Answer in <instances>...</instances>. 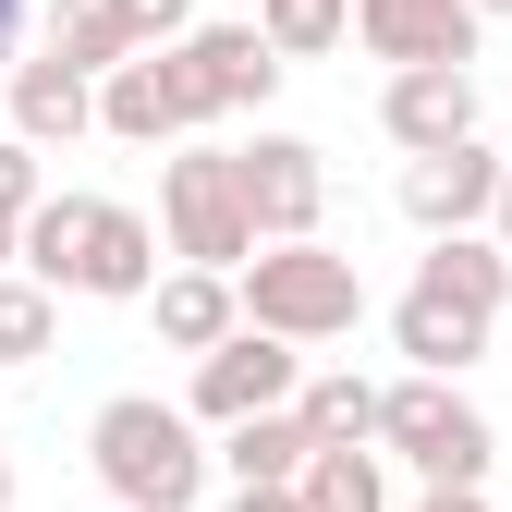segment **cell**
<instances>
[{"instance_id":"obj_22","label":"cell","mask_w":512,"mask_h":512,"mask_svg":"<svg viewBox=\"0 0 512 512\" xmlns=\"http://www.w3.org/2000/svg\"><path fill=\"white\" fill-rule=\"evenodd\" d=\"M61 342V305L25 281V269H0V366H25V354H49Z\"/></svg>"},{"instance_id":"obj_7","label":"cell","mask_w":512,"mask_h":512,"mask_svg":"<svg viewBox=\"0 0 512 512\" xmlns=\"http://www.w3.org/2000/svg\"><path fill=\"white\" fill-rule=\"evenodd\" d=\"M232 183H244L256 244H317V208H330V159H317L305 135H256V147H232Z\"/></svg>"},{"instance_id":"obj_15","label":"cell","mask_w":512,"mask_h":512,"mask_svg":"<svg viewBox=\"0 0 512 512\" xmlns=\"http://www.w3.org/2000/svg\"><path fill=\"white\" fill-rule=\"evenodd\" d=\"M208 464H232V488H293L305 464H317V439L293 427V403L281 415H244V427H220V452Z\"/></svg>"},{"instance_id":"obj_19","label":"cell","mask_w":512,"mask_h":512,"mask_svg":"<svg viewBox=\"0 0 512 512\" xmlns=\"http://www.w3.org/2000/svg\"><path fill=\"white\" fill-rule=\"evenodd\" d=\"M427 293H452V305H476V317H500L512 305V256L488 244V232H452V244H427V269H415Z\"/></svg>"},{"instance_id":"obj_24","label":"cell","mask_w":512,"mask_h":512,"mask_svg":"<svg viewBox=\"0 0 512 512\" xmlns=\"http://www.w3.org/2000/svg\"><path fill=\"white\" fill-rule=\"evenodd\" d=\"M49 196V183H37V147H13V135H0V220H25Z\"/></svg>"},{"instance_id":"obj_18","label":"cell","mask_w":512,"mask_h":512,"mask_svg":"<svg viewBox=\"0 0 512 512\" xmlns=\"http://www.w3.org/2000/svg\"><path fill=\"white\" fill-rule=\"evenodd\" d=\"M293 427L317 439V452H366V439H378V378H354V366L305 378V391H293Z\"/></svg>"},{"instance_id":"obj_1","label":"cell","mask_w":512,"mask_h":512,"mask_svg":"<svg viewBox=\"0 0 512 512\" xmlns=\"http://www.w3.org/2000/svg\"><path fill=\"white\" fill-rule=\"evenodd\" d=\"M13 269L61 305V293H98V305H147L159 293V232L122 208V196H37L13 220Z\"/></svg>"},{"instance_id":"obj_17","label":"cell","mask_w":512,"mask_h":512,"mask_svg":"<svg viewBox=\"0 0 512 512\" xmlns=\"http://www.w3.org/2000/svg\"><path fill=\"white\" fill-rule=\"evenodd\" d=\"M98 135H122V147H183V110H171V86H159V61L98 74Z\"/></svg>"},{"instance_id":"obj_13","label":"cell","mask_w":512,"mask_h":512,"mask_svg":"<svg viewBox=\"0 0 512 512\" xmlns=\"http://www.w3.org/2000/svg\"><path fill=\"white\" fill-rule=\"evenodd\" d=\"M0 86H13V147H74V135H98V86H74L49 49L13 61Z\"/></svg>"},{"instance_id":"obj_9","label":"cell","mask_w":512,"mask_h":512,"mask_svg":"<svg viewBox=\"0 0 512 512\" xmlns=\"http://www.w3.org/2000/svg\"><path fill=\"white\" fill-rule=\"evenodd\" d=\"M354 37L391 74H476V13L464 0H354Z\"/></svg>"},{"instance_id":"obj_30","label":"cell","mask_w":512,"mask_h":512,"mask_svg":"<svg viewBox=\"0 0 512 512\" xmlns=\"http://www.w3.org/2000/svg\"><path fill=\"white\" fill-rule=\"evenodd\" d=\"M0 269H13V220H0Z\"/></svg>"},{"instance_id":"obj_23","label":"cell","mask_w":512,"mask_h":512,"mask_svg":"<svg viewBox=\"0 0 512 512\" xmlns=\"http://www.w3.org/2000/svg\"><path fill=\"white\" fill-rule=\"evenodd\" d=\"M122 13V37L135 49H171V37H196V0H110Z\"/></svg>"},{"instance_id":"obj_20","label":"cell","mask_w":512,"mask_h":512,"mask_svg":"<svg viewBox=\"0 0 512 512\" xmlns=\"http://www.w3.org/2000/svg\"><path fill=\"white\" fill-rule=\"evenodd\" d=\"M293 512H391V476H378V452H317L293 476Z\"/></svg>"},{"instance_id":"obj_14","label":"cell","mask_w":512,"mask_h":512,"mask_svg":"<svg viewBox=\"0 0 512 512\" xmlns=\"http://www.w3.org/2000/svg\"><path fill=\"white\" fill-rule=\"evenodd\" d=\"M147 317H159V342H171V354H220V342L244 330V317H232V281H220V269H171V281L147 293Z\"/></svg>"},{"instance_id":"obj_3","label":"cell","mask_w":512,"mask_h":512,"mask_svg":"<svg viewBox=\"0 0 512 512\" xmlns=\"http://www.w3.org/2000/svg\"><path fill=\"white\" fill-rule=\"evenodd\" d=\"M232 317L244 330H269V342H342L354 317H366V269L330 244H269V256H244L232 269Z\"/></svg>"},{"instance_id":"obj_8","label":"cell","mask_w":512,"mask_h":512,"mask_svg":"<svg viewBox=\"0 0 512 512\" xmlns=\"http://www.w3.org/2000/svg\"><path fill=\"white\" fill-rule=\"evenodd\" d=\"M293 391H305V354L269 342V330H232L220 354H196V403L183 415L196 427H244V415H281Z\"/></svg>"},{"instance_id":"obj_4","label":"cell","mask_w":512,"mask_h":512,"mask_svg":"<svg viewBox=\"0 0 512 512\" xmlns=\"http://www.w3.org/2000/svg\"><path fill=\"white\" fill-rule=\"evenodd\" d=\"M378 452L391 464H415L427 488H488V415L452 391V378H391V391H378Z\"/></svg>"},{"instance_id":"obj_25","label":"cell","mask_w":512,"mask_h":512,"mask_svg":"<svg viewBox=\"0 0 512 512\" xmlns=\"http://www.w3.org/2000/svg\"><path fill=\"white\" fill-rule=\"evenodd\" d=\"M488 244L512 256V171H500V196H488Z\"/></svg>"},{"instance_id":"obj_29","label":"cell","mask_w":512,"mask_h":512,"mask_svg":"<svg viewBox=\"0 0 512 512\" xmlns=\"http://www.w3.org/2000/svg\"><path fill=\"white\" fill-rule=\"evenodd\" d=\"M464 13H476V25H488V13H512V0H464Z\"/></svg>"},{"instance_id":"obj_6","label":"cell","mask_w":512,"mask_h":512,"mask_svg":"<svg viewBox=\"0 0 512 512\" xmlns=\"http://www.w3.org/2000/svg\"><path fill=\"white\" fill-rule=\"evenodd\" d=\"M147 61H159V86L183 110V135H208V122H232V110H269V86H281V61H269L256 25H196V37H171Z\"/></svg>"},{"instance_id":"obj_28","label":"cell","mask_w":512,"mask_h":512,"mask_svg":"<svg viewBox=\"0 0 512 512\" xmlns=\"http://www.w3.org/2000/svg\"><path fill=\"white\" fill-rule=\"evenodd\" d=\"M13 37H25V0H0V74H13Z\"/></svg>"},{"instance_id":"obj_21","label":"cell","mask_w":512,"mask_h":512,"mask_svg":"<svg viewBox=\"0 0 512 512\" xmlns=\"http://www.w3.org/2000/svg\"><path fill=\"white\" fill-rule=\"evenodd\" d=\"M256 37H269V61H317L354 37V0H256Z\"/></svg>"},{"instance_id":"obj_31","label":"cell","mask_w":512,"mask_h":512,"mask_svg":"<svg viewBox=\"0 0 512 512\" xmlns=\"http://www.w3.org/2000/svg\"><path fill=\"white\" fill-rule=\"evenodd\" d=\"M0 512H13V464H0Z\"/></svg>"},{"instance_id":"obj_16","label":"cell","mask_w":512,"mask_h":512,"mask_svg":"<svg viewBox=\"0 0 512 512\" xmlns=\"http://www.w3.org/2000/svg\"><path fill=\"white\" fill-rule=\"evenodd\" d=\"M49 61H61L74 86H98V74H122V61H147V49L122 37L110 0H49Z\"/></svg>"},{"instance_id":"obj_27","label":"cell","mask_w":512,"mask_h":512,"mask_svg":"<svg viewBox=\"0 0 512 512\" xmlns=\"http://www.w3.org/2000/svg\"><path fill=\"white\" fill-rule=\"evenodd\" d=\"M427 512H488V488H427Z\"/></svg>"},{"instance_id":"obj_26","label":"cell","mask_w":512,"mask_h":512,"mask_svg":"<svg viewBox=\"0 0 512 512\" xmlns=\"http://www.w3.org/2000/svg\"><path fill=\"white\" fill-rule=\"evenodd\" d=\"M232 512H293V488H232Z\"/></svg>"},{"instance_id":"obj_5","label":"cell","mask_w":512,"mask_h":512,"mask_svg":"<svg viewBox=\"0 0 512 512\" xmlns=\"http://www.w3.org/2000/svg\"><path fill=\"white\" fill-rule=\"evenodd\" d=\"M159 232L183 269H244L256 256V220H244V183H232V147H171L159 159Z\"/></svg>"},{"instance_id":"obj_2","label":"cell","mask_w":512,"mask_h":512,"mask_svg":"<svg viewBox=\"0 0 512 512\" xmlns=\"http://www.w3.org/2000/svg\"><path fill=\"white\" fill-rule=\"evenodd\" d=\"M86 464H98L110 512H196L208 500V439H196V415L159 403V391L98 403L86 415Z\"/></svg>"},{"instance_id":"obj_12","label":"cell","mask_w":512,"mask_h":512,"mask_svg":"<svg viewBox=\"0 0 512 512\" xmlns=\"http://www.w3.org/2000/svg\"><path fill=\"white\" fill-rule=\"evenodd\" d=\"M488 330H500V317H476V305H452V293H427V281H403V305H391V342L415 354V378H464V366L488 354Z\"/></svg>"},{"instance_id":"obj_10","label":"cell","mask_w":512,"mask_h":512,"mask_svg":"<svg viewBox=\"0 0 512 512\" xmlns=\"http://www.w3.org/2000/svg\"><path fill=\"white\" fill-rule=\"evenodd\" d=\"M500 171H512V159H488L476 135H464V147H439V159H403V220H415L427 244H452V232H488V196H500Z\"/></svg>"},{"instance_id":"obj_11","label":"cell","mask_w":512,"mask_h":512,"mask_svg":"<svg viewBox=\"0 0 512 512\" xmlns=\"http://www.w3.org/2000/svg\"><path fill=\"white\" fill-rule=\"evenodd\" d=\"M378 122H391L403 159L464 147V135H476V74H391V86H378Z\"/></svg>"}]
</instances>
